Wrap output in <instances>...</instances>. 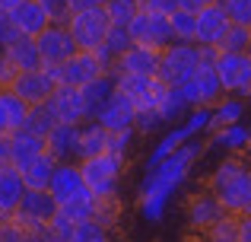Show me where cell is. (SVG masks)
Segmentation results:
<instances>
[{
    "mask_svg": "<svg viewBox=\"0 0 251 242\" xmlns=\"http://www.w3.org/2000/svg\"><path fill=\"white\" fill-rule=\"evenodd\" d=\"M203 153H207V143H201L194 137V140H188L184 147H178L172 156H166L159 166L150 169L147 179L137 188V211H140L143 220L159 223V220L166 217V207H169L172 194L184 185V179L191 175L194 162L201 160Z\"/></svg>",
    "mask_w": 251,
    "mask_h": 242,
    "instance_id": "cell-1",
    "label": "cell"
},
{
    "mask_svg": "<svg viewBox=\"0 0 251 242\" xmlns=\"http://www.w3.org/2000/svg\"><path fill=\"white\" fill-rule=\"evenodd\" d=\"M216 54H220V48H203V45H201V64H197V74L181 86L184 102H188L191 108L216 106V102L226 96V93H223V83H220V74H216Z\"/></svg>",
    "mask_w": 251,
    "mask_h": 242,
    "instance_id": "cell-2",
    "label": "cell"
},
{
    "mask_svg": "<svg viewBox=\"0 0 251 242\" xmlns=\"http://www.w3.org/2000/svg\"><path fill=\"white\" fill-rule=\"evenodd\" d=\"M124 162H127V156H118V153H96V156H89V160H80L86 188H89L96 198H118Z\"/></svg>",
    "mask_w": 251,
    "mask_h": 242,
    "instance_id": "cell-3",
    "label": "cell"
},
{
    "mask_svg": "<svg viewBox=\"0 0 251 242\" xmlns=\"http://www.w3.org/2000/svg\"><path fill=\"white\" fill-rule=\"evenodd\" d=\"M197 64H201V45L197 42H172L159 54V74L156 77L166 86L181 89L197 74Z\"/></svg>",
    "mask_w": 251,
    "mask_h": 242,
    "instance_id": "cell-4",
    "label": "cell"
},
{
    "mask_svg": "<svg viewBox=\"0 0 251 242\" xmlns=\"http://www.w3.org/2000/svg\"><path fill=\"white\" fill-rule=\"evenodd\" d=\"M67 29H70V35H74V42H76L80 51H96L99 45L108 38L111 19H108V13H105V6H80V10H74Z\"/></svg>",
    "mask_w": 251,
    "mask_h": 242,
    "instance_id": "cell-5",
    "label": "cell"
},
{
    "mask_svg": "<svg viewBox=\"0 0 251 242\" xmlns=\"http://www.w3.org/2000/svg\"><path fill=\"white\" fill-rule=\"evenodd\" d=\"M216 74H220L226 96L251 99V51H220L216 54Z\"/></svg>",
    "mask_w": 251,
    "mask_h": 242,
    "instance_id": "cell-6",
    "label": "cell"
},
{
    "mask_svg": "<svg viewBox=\"0 0 251 242\" xmlns=\"http://www.w3.org/2000/svg\"><path fill=\"white\" fill-rule=\"evenodd\" d=\"M118 80V93L130 96V102L137 106V115L140 112H159V102L166 96V83L159 77H140V74H115Z\"/></svg>",
    "mask_w": 251,
    "mask_h": 242,
    "instance_id": "cell-7",
    "label": "cell"
},
{
    "mask_svg": "<svg viewBox=\"0 0 251 242\" xmlns=\"http://www.w3.org/2000/svg\"><path fill=\"white\" fill-rule=\"evenodd\" d=\"M48 70L57 80V86H61V83H67V86H86V83H92L96 77H102L108 67L99 61L96 51H76L70 61L57 64V67H48Z\"/></svg>",
    "mask_w": 251,
    "mask_h": 242,
    "instance_id": "cell-8",
    "label": "cell"
},
{
    "mask_svg": "<svg viewBox=\"0 0 251 242\" xmlns=\"http://www.w3.org/2000/svg\"><path fill=\"white\" fill-rule=\"evenodd\" d=\"M127 32H130V42L134 45H147V48H156V51L169 48V45L175 42L169 19L166 16H153V13H143V10L130 19Z\"/></svg>",
    "mask_w": 251,
    "mask_h": 242,
    "instance_id": "cell-9",
    "label": "cell"
},
{
    "mask_svg": "<svg viewBox=\"0 0 251 242\" xmlns=\"http://www.w3.org/2000/svg\"><path fill=\"white\" fill-rule=\"evenodd\" d=\"M226 214H229V211L223 207L220 194H216L213 188H203V191L191 194L188 204H184V220H188V226H191L194 233L210 230V226H213L216 220H223Z\"/></svg>",
    "mask_w": 251,
    "mask_h": 242,
    "instance_id": "cell-10",
    "label": "cell"
},
{
    "mask_svg": "<svg viewBox=\"0 0 251 242\" xmlns=\"http://www.w3.org/2000/svg\"><path fill=\"white\" fill-rule=\"evenodd\" d=\"M54 214H57V201L48 191H25L19 207H16V214H10V217L16 223H23L25 230H45Z\"/></svg>",
    "mask_w": 251,
    "mask_h": 242,
    "instance_id": "cell-11",
    "label": "cell"
},
{
    "mask_svg": "<svg viewBox=\"0 0 251 242\" xmlns=\"http://www.w3.org/2000/svg\"><path fill=\"white\" fill-rule=\"evenodd\" d=\"M35 42H38V51H42V64L45 67H57V64L70 61V57L80 51L67 26H54V23H51Z\"/></svg>",
    "mask_w": 251,
    "mask_h": 242,
    "instance_id": "cell-12",
    "label": "cell"
},
{
    "mask_svg": "<svg viewBox=\"0 0 251 242\" xmlns=\"http://www.w3.org/2000/svg\"><path fill=\"white\" fill-rule=\"evenodd\" d=\"M13 93L19 99H25L29 106H42V102L51 99V93L57 89V80L51 77L48 67H38V70H23V74L13 80Z\"/></svg>",
    "mask_w": 251,
    "mask_h": 242,
    "instance_id": "cell-13",
    "label": "cell"
},
{
    "mask_svg": "<svg viewBox=\"0 0 251 242\" xmlns=\"http://www.w3.org/2000/svg\"><path fill=\"white\" fill-rule=\"evenodd\" d=\"M229 26H232V19L223 10V3L201 6V10H197V38L194 42L203 45V48H220V42L226 38Z\"/></svg>",
    "mask_w": 251,
    "mask_h": 242,
    "instance_id": "cell-14",
    "label": "cell"
},
{
    "mask_svg": "<svg viewBox=\"0 0 251 242\" xmlns=\"http://www.w3.org/2000/svg\"><path fill=\"white\" fill-rule=\"evenodd\" d=\"M48 106H51V112H54L57 124H83V121H89V115H86V99H83L80 86L61 83V86L51 93Z\"/></svg>",
    "mask_w": 251,
    "mask_h": 242,
    "instance_id": "cell-15",
    "label": "cell"
},
{
    "mask_svg": "<svg viewBox=\"0 0 251 242\" xmlns=\"http://www.w3.org/2000/svg\"><path fill=\"white\" fill-rule=\"evenodd\" d=\"M96 121L102 124L105 131H127V128L137 124V106L130 102V96H124V93L115 89V93L108 96V102L96 112Z\"/></svg>",
    "mask_w": 251,
    "mask_h": 242,
    "instance_id": "cell-16",
    "label": "cell"
},
{
    "mask_svg": "<svg viewBox=\"0 0 251 242\" xmlns=\"http://www.w3.org/2000/svg\"><path fill=\"white\" fill-rule=\"evenodd\" d=\"M159 54L162 51L147 48V45H130L118 54L115 61V74H140V77H156L159 74Z\"/></svg>",
    "mask_w": 251,
    "mask_h": 242,
    "instance_id": "cell-17",
    "label": "cell"
},
{
    "mask_svg": "<svg viewBox=\"0 0 251 242\" xmlns=\"http://www.w3.org/2000/svg\"><path fill=\"white\" fill-rule=\"evenodd\" d=\"M216 194H220L223 207H226L229 214H235V217H251V166L248 162H245V169H242L235 179H229Z\"/></svg>",
    "mask_w": 251,
    "mask_h": 242,
    "instance_id": "cell-18",
    "label": "cell"
},
{
    "mask_svg": "<svg viewBox=\"0 0 251 242\" xmlns=\"http://www.w3.org/2000/svg\"><path fill=\"white\" fill-rule=\"evenodd\" d=\"M86 191V182H83V169L80 162H57L54 166V175H51V185H48V194L64 204V201L76 198V194Z\"/></svg>",
    "mask_w": 251,
    "mask_h": 242,
    "instance_id": "cell-19",
    "label": "cell"
},
{
    "mask_svg": "<svg viewBox=\"0 0 251 242\" xmlns=\"http://www.w3.org/2000/svg\"><path fill=\"white\" fill-rule=\"evenodd\" d=\"M76 147H80V124H54L45 137V150L57 162H76Z\"/></svg>",
    "mask_w": 251,
    "mask_h": 242,
    "instance_id": "cell-20",
    "label": "cell"
},
{
    "mask_svg": "<svg viewBox=\"0 0 251 242\" xmlns=\"http://www.w3.org/2000/svg\"><path fill=\"white\" fill-rule=\"evenodd\" d=\"M10 19L19 29V35H25V38H38L51 26L48 13H45V6L38 3V0H23V3L10 13Z\"/></svg>",
    "mask_w": 251,
    "mask_h": 242,
    "instance_id": "cell-21",
    "label": "cell"
},
{
    "mask_svg": "<svg viewBox=\"0 0 251 242\" xmlns=\"http://www.w3.org/2000/svg\"><path fill=\"white\" fill-rule=\"evenodd\" d=\"M42 153H45V137L32 134V131H25V128L10 134V166L25 169L32 160H38Z\"/></svg>",
    "mask_w": 251,
    "mask_h": 242,
    "instance_id": "cell-22",
    "label": "cell"
},
{
    "mask_svg": "<svg viewBox=\"0 0 251 242\" xmlns=\"http://www.w3.org/2000/svg\"><path fill=\"white\" fill-rule=\"evenodd\" d=\"M25 191H29V188H25L23 172H19L16 166L0 169V214H3V217L16 214V207H19V201H23Z\"/></svg>",
    "mask_w": 251,
    "mask_h": 242,
    "instance_id": "cell-23",
    "label": "cell"
},
{
    "mask_svg": "<svg viewBox=\"0 0 251 242\" xmlns=\"http://www.w3.org/2000/svg\"><path fill=\"white\" fill-rule=\"evenodd\" d=\"M3 54L13 61V67L23 74V70H38V67H45L42 64V51H38V42L35 38H25V35H19L16 42H10L3 48Z\"/></svg>",
    "mask_w": 251,
    "mask_h": 242,
    "instance_id": "cell-24",
    "label": "cell"
},
{
    "mask_svg": "<svg viewBox=\"0 0 251 242\" xmlns=\"http://www.w3.org/2000/svg\"><path fill=\"white\" fill-rule=\"evenodd\" d=\"M96 153H108V131L102 128L96 118L80 124V147H76V162L89 160Z\"/></svg>",
    "mask_w": 251,
    "mask_h": 242,
    "instance_id": "cell-25",
    "label": "cell"
},
{
    "mask_svg": "<svg viewBox=\"0 0 251 242\" xmlns=\"http://www.w3.org/2000/svg\"><path fill=\"white\" fill-rule=\"evenodd\" d=\"M83 89V99H86V115L89 118H96V112L108 102V96L118 89V80H115V70H105L102 77H96L92 83H86Z\"/></svg>",
    "mask_w": 251,
    "mask_h": 242,
    "instance_id": "cell-26",
    "label": "cell"
},
{
    "mask_svg": "<svg viewBox=\"0 0 251 242\" xmlns=\"http://www.w3.org/2000/svg\"><path fill=\"white\" fill-rule=\"evenodd\" d=\"M207 147L226 150V153H242V150L251 147V131H248L242 121H239V124H226V128H216Z\"/></svg>",
    "mask_w": 251,
    "mask_h": 242,
    "instance_id": "cell-27",
    "label": "cell"
},
{
    "mask_svg": "<svg viewBox=\"0 0 251 242\" xmlns=\"http://www.w3.org/2000/svg\"><path fill=\"white\" fill-rule=\"evenodd\" d=\"M54 166H57V160L48 153V150H45L38 160H32L25 169H19V172H23L25 188H29V191H48L51 175H54Z\"/></svg>",
    "mask_w": 251,
    "mask_h": 242,
    "instance_id": "cell-28",
    "label": "cell"
},
{
    "mask_svg": "<svg viewBox=\"0 0 251 242\" xmlns=\"http://www.w3.org/2000/svg\"><path fill=\"white\" fill-rule=\"evenodd\" d=\"M0 108H3V118H6V128L13 131H23L25 128V118H29V102L19 99L13 89H0Z\"/></svg>",
    "mask_w": 251,
    "mask_h": 242,
    "instance_id": "cell-29",
    "label": "cell"
},
{
    "mask_svg": "<svg viewBox=\"0 0 251 242\" xmlns=\"http://www.w3.org/2000/svg\"><path fill=\"white\" fill-rule=\"evenodd\" d=\"M96 207H99V198L89 191V188H86L83 194H76V198L57 204V211H61L64 217H70L74 223H83V220H92V217H96Z\"/></svg>",
    "mask_w": 251,
    "mask_h": 242,
    "instance_id": "cell-30",
    "label": "cell"
},
{
    "mask_svg": "<svg viewBox=\"0 0 251 242\" xmlns=\"http://www.w3.org/2000/svg\"><path fill=\"white\" fill-rule=\"evenodd\" d=\"M245 118V102L239 96H226L213 106V118H210V131L216 128H226V124H239Z\"/></svg>",
    "mask_w": 251,
    "mask_h": 242,
    "instance_id": "cell-31",
    "label": "cell"
},
{
    "mask_svg": "<svg viewBox=\"0 0 251 242\" xmlns=\"http://www.w3.org/2000/svg\"><path fill=\"white\" fill-rule=\"evenodd\" d=\"M169 23H172V35H175V42H194V38H197V10L181 6V10H175L169 16Z\"/></svg>",
    "mask_w": 251,
    "mask_h": 242,
    "instance_id": "cell-32",
    "label": "cell"
},
{
    "mask_svg": "<svg viewBox=\"0 0 251 242\" xmlns=\"http://www.w3.org/2000/svg\"><path fill=\"white\" fill-rule=\"evenodd\" d=\"M201 242H239V217L226 214L223 220H216L210 230L201 233Z\"/></svg>",
    "mask_w": 251,
    "mask_h": 242,
    "instance_id": "cell-33",
    "label": "cell"
},
{
    "mask_svg": "<svg viewBox=\"0 0 251 242\" xmlns=\"http://www.w3.org/2000/svg\"><path fill=\"white\" fill-rule=\"evenodd\" d=\"M54 112H51V106L48 102H42V106H32L29 108V118H25V131H32V134H38V137H48L51 131H54Z\"/></svg>",
    "mask_w": 251,
    "mask_h": 242,
    "instance_id": "cell-34",
    "label": "cell"
},
{
    "mask_svg": "<svg viewBox=\"0 0 251 242\" xmlns=\"http://www.w3.org/2000/svg\"><path fill=\"white\" fill-rule=\"evenodd\" d=\"M70 242H111V230H108V226H102L96 217H92V220H83V223L74 226Z\"/></svg>",
    "mask_w": 251,
    "mask_h": 242,
    "instance_id": "cell-35",
    "label": "cell"
},
{
    "mask_svg": "<svg viewBox=\"0 0 251 242\" xmlns=\"http://www.w3.org/2000/svg\"><path fill=\"white\" fill-rule=\"evenodd\" d=\"M111 26H130V19L140 13V0H108L105 3Z\"/></svg>",
    "mask_w": 251,
    "mask_h": 242,
    "instance_id": "cell-36",
    "label": "cell"
},
{
    "mask_svg": "<svg viewBox=\"0 0 251 242\" xmlns=\"http://www.w3.org/2000/svg\"><path fill=\"white\" fill-rule=\"evenodd\" d=\"M220 51H251V26L232 23L226 38L220 42Z\"/></svg>",
    "mask_w": 251,
    "mask_h": 242,
    "instance_id": "cell-37",
    "label": "cell"
},
{
    "mask_svg": "<svg viewBox=\"0 0 251 242\" xmlns=\"http://www.w3.org/2000/svg\"><path fill=\"white\" fill-rule=\"evenodd\" d=\"M48 13V19L54 26H67L70 16H74V0H38Z\"/></svg>",
    "mask_w": 251,
    "mask_h": 242,
    "instance_id": "cell-38",
    "label": "cell"
},
{
    "mask_svg": "<svg viewBox=\"0 0 251 242\" xmlns=\"http://www.w3.org/2000/svg\"><path fill=\"white\" fill-rule=\"evenodd\" d=\"M96 220L102 226H115L118 220H121V201L118 198H99V207H96Z\"/></svg>",
    "mask_w": 251,
    "mask_h": 242,
    "instance_id": "cell-39",
    "label": "cell"
},
{
    "mask_svg": "<svg viewBox=\"0 0 251 242\" xmlns=\"http://www.w3.org/2000/svg\"><path fill=\"white\" fill-rule=\"evenodd\" d=\"M220 3H223V10L229 13L232 23H242V26L251 23V0H220Z\"/></svg>",
    "mask_w": 251,
    "mask_h": 242,
    "instance_id": "cell-40",
    "label": "cell"
},
{
    "mask_svg": "<svg viewBox=\"0 0 251 242\" xmlns=\"http://www.w3.org/2000/svg\"><path fill=\"white\" fill-rule=\"evenodd\" d=\"M137 131L127 128V131H108V153H118V156H127L130 150V140H134Z\"/></svg>",
    "mask_w": 251,
    "mask_h": 242,
    "instance_id": "cell-41",
    "label": "cell"
},
{
    "mask_svg": "<svg viewBox=\"0 0 251 242\" xmlns=\"http://www.w3.org/2000/svg\"><path fill=\"white\" fill-rule=\"evenodd\" d=\"M181 0H140V10L143 13H153V16H172L175 10H181Z\"/></svg>",
    "mask_w": 251,
    "mask_h": 242,
    "instance_id": "cell-42",
    "label": "cell"
},
{
    "mask_svg": "<svg viewBox=\"0 0 251 242\" xmlns=\"http://www.w3.org/2000/svg\"><path fill=\"white\" fill-rule=\"evenodd\" d=\"M162 128H169V124L159 112H140L137 115V124H134V131H140V134H156Z\"/></svg>",
    "mask_w": 251,
    "mask_h": 242,
    "instance_id": "cell-43",
    "label": "cell"
},
{
    "mask_svg": "<svg viewBox=\"0 0 251 242\" xmlns=\"http://www.w3.org/2000/svg\"><path fill=\"white\" fill-rule=\"evenodd\" d=\"M16 77H19V70L13 67V61L3 54V48H0V89H10Z\"/></svg>",
    "mask_w": 251,
    "mask_h": 242,
    "instance_id": "cell-44",
    "label": "cell"
},
{
    "mask_svg": "<svg viewBox=\"0 0 251 242\" xmlns=\"http://www.w3.org/2000/svg\"><path fill=\"white\" fill-rule=\"evenodd\" d=\"M19 38V29L13 26L10 13H0V48H6L10 42H16Z\"/></svg>",
    "mask_w": 251,
    "mask_h": 242,
    "instance_id": "cell-45",
    "label": "cell"
},
{
    "mask_svg": "<svg viewBox=\"0 0 251 242\" xmlns=\"http://www.w3.org/2000/svg\"><path fill=\"white\" fill-rule=\"evenodd\" d=\"M10 166V134H0V169Z\"/></svg>",
    "mask_w": 251,
    "mask_h": 242,
    "instance_id": "cell-46",
    "label": "cell"
},
{
    "mask_svg": "<svg viewBox=\"0 0 251 242\" xmlns=\"http://www.w3.org/2000/svg\"><path fill=\"white\" fill-rule=\"evenodd\" d=\"M239 242H251V217H239Z\"/></svg>",
    "mask_w": 251,
    "mask_h": 242,
    "instance_id": "cell-47",
    "label": "cell"
},
{
    "mask_svg": "<svg viewBox=\"0 0 251 242\" xmlns=\"http://www.w3.org/2000/svg\"><path fill=\"white\" fill-rule=\"evenodd\" d=\"M184 6H191V10H201V6H210V3H220V0H181Z\"/></svg>",
    "mask_w": 251,
    "mask_h": 242,
    "instance_id": "cell-48",
    "label": "cell"
},
{
    "mask_svg": "<svg viewBox=\"0 0 251 242\" xmlns=\"http://www.w3.org/2000/svg\"><path fill=\"white\" fill-rule=\"evenodd\" d=\"M108 0H74V10H80V6H105Z\"/></svg>",
    "mask_w": 251,
    "mask_h": 242,
    "instance_id": "cell-49",
    "label": "cell"
},
{
    "mask_svg": "<svg viewBox=\"0 0 251 242\" xmlns=\"http://www.w3.org/2000/svg\"><path fill=\"white\" fill-rule=\"evenodd\" d=\"M23 0H0V13H13Z\"/></svg>",
    "mask_w": 251,
    "mask_h": 242,
    "instance_id": "cell-50",
    "label": "cell"
},
{
    "mask_svg": "<svg viewBox=\"0 0 251 242\" xmlns=\"http://www.w3.org/2000/svg\"><path fill=\"white\" fill-rule=\"evenodd\" d=\"M0 134H10V128H6V118H3V108H0Z\"/></svg>",
    "mask_w": 251,
    "mask_h": 242,
    "instance_id": "cell-51",
    "label": "cell"
},
{
    "mask_svg": "<svg viewBox=\"0 0 251 242\" xmlns=\"http://www.w3.org/2000/svg\"><path fill=\"white\" fill-rule=\"evenodd\" d=\"M48 242H57V239H48Z\"/></svg>",
    "mask_w": 251,
    "mask_h": 242,
    "instance_id": "cell-52",
    "label": "cell"
},
{
    "mask_svg": "<svg viewBox=\"0 0 251 242\" xmlns=\"http://www.w3.org/2000/svg\"><path fill=\"white\" fill-rule=\"evenodd\" d=\"M0 220H3V214H0Z\"/></svg>",
    "mask_w": 251,
    "mask_h": 242,
    "instance_id": "cell-53",
    "label": "cell"
},
{
    "mask_svg": "<svg viewBox=\"0 0 251 242\" xmlns=\"http://www.w3.org/2000/svg\"><path fill=\"white\" fill-rule=\"evenodd\" d=\"M248 26H251V23H248Z\"/></svg>",
    "mask_w": 251,
    "mask_h": 242,
    "instance_id": "cell-54",
    "label": "cell"
}]
</instances>
